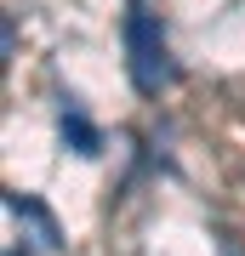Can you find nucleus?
Instances as JSON below:
<instances>
[{"mask_svg": "<svg viewBox=\"0 0 245 256\" xmlns=\"http://www.w3.org/2000/svg\"><path fill=\"white\" fill-rule=\"evenodd\" d=\"M126 68H131V86L143 97H154L171 86V46H165V28L154 12H143V6H131L126 12Z\"/></svg>", "mask_w": 245, "mask_h": 256, "instance_id": "obj_1", "label": "nucleus"}, {"mask_svg": "<svg viewBox=\"0 0 245 256\" xmlns=\"http://www.w3.org/2000/svg\"><path fill=\"white\" fill-rule=\"evenodd\" d=\"M6 210H12L18 222H29V228H35V239H40L46 250H57V245H63V228H57V216H52V210H46V205L35 200V194L6 188Z\"/></svg>", "mask_w": 245, "mask_h": 256, "instance_id": "obj_2", "label": "nucleus"}, {"mask_svg": "<svg viewBox=\"0 0 245 256\" xmlns=\"http://www.w3.org/2000/svg\"><path fill=\"white\" fill-rule=\"evenodd\" d=\"M57 131H63V142H69L80 160H97V154H103V131L91 126L80 108H69V102H63V114H57Z\"/></svg>", "mask_w": 245, "mask_h": 256, "instance_id": "obj_3", "label": "nucleus"}, {"mask_svg": "<svg viewBox=\"0 0 245 256\" xmlns=\"http://www.w3.org/2000/svg\"><path fill=\"white\" fill-rule=\"evenodd\" d=\"M12 256H18V250H12Z\"/></svg>", "mask_w": 245, "mask_h": 256, "instance_id": "obj_4", "label": "nucleus"}]
</instances>
